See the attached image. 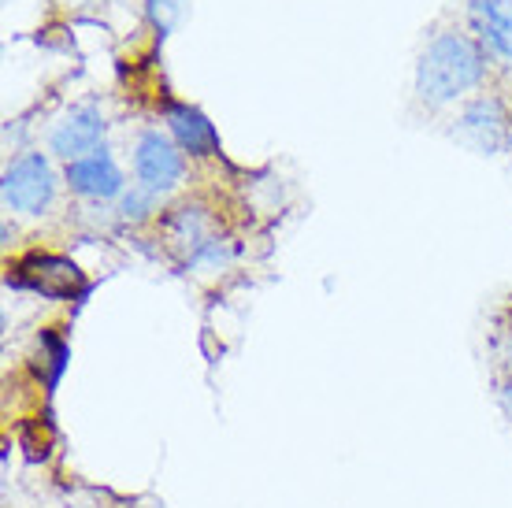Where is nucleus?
<instances>
[{
  "instance_id": "nucleus-8",
  "label": "nucleus",
  "mask_w": 512,
  "mask_h": 508,
  "mask_svg": "<svg viewBox=\"0 0 512 508\" xmlns=\"http://www.w3.org/2000/svg\"><path fill=\"white\" fill-rule=\"evenodd\" d=\"M167 123H171L175 141H179L190 156H216L219 153L216 127H212L197 108H190V104H171V108H167Z\"/></svg>"
},
{
  "instance_id": "nucleus-9",
  "label": "nucleus",
  "mask_w": 512,
  "mask_h": 508,
  "mask_svg": "<svg viewBox=\"0 0 512 508\" xmlns=\"http://www.w3.org/2000/svg\"><path fill=\"white\" fill-rule=\"evenodd\" d=\"M472 23L490 52L512 64V0H472Z\"/></svg>"
},
{
  "instance_id": "nucleus-5",
  "label": "nucleus",
  "mask_w": 512,
  "mask_h": 508,
  "mask_svg": "<svg viewBox=\"0 0 512 508\" xmlns=\"http://www.w3.org/2000/svg\"><path fill=\"white\" fill-rule=\"evenodd\" d=\"M461 138L468 141V145H475L479 153H498L501 145L512 138L509 115H505L501 101L483 97V101L468 104L461 115Z\"/></svg>"
},
{
  "instance_id": "nucleus-1",
  "label": "nucleus",
  "mask_w": 512,
  "mask_h": 508,
  "mask_svg": "<svg viewBox=\"0 0 512 508\" xmlns=\"http://www.w3.org/2000/svg\"><path fill=\"white\" fill-rule=\"evenodd\" d=\"M487 64L475 41L464 34H438L427 52L420 56V71H416V89L427 104H449L461 93L479 86Z\"/></svg>"
},
{
  "instance_id": "nucleus-7",
  "label": "nucleus",
  "mask_w": 512,
  "mask_h": 508,
  "mask_svg": "<svg viewBox=\"0 0 512 508\" xmlns=\"http://www.w3.org/2000/svg\"><path fill=\"white\" fill-rule=\"evenodd\" d=\"M67 182H71V190L75 193H82V197H97V201L123 193V175H119L116 160L104 153V149L82 156V160H75V164H67Z\"/></svg>"
},
{
  "instance_id": "nucleus-2",
  "label": "nucleus",
  "mask_w": 512,
  "mask_h": 508,
  "mask_svg": "<svg viewBox=\"0 0 512 508\" xmlns=\"http://www.w3.org/2000/svg\"><path fill=\"white\" fill-rule=\"evenodd\" d=\"M15 286H26V290L41 293V297H52V301H67L75 293L86 290V275L78 271L75 260L56 253H30L15 264Z\"/></svg>"
},
{
  "instance_id": "nucleus-14",
  "label": "nucleus",
  "mask_w": 512,
  "mask_h": 508,
  "mask_svg": "<svg viewBox=\"0 0 512 508\" xmlns=\"http://www.w3.org/2000/svg\"><path fill=\"white\" fill-rule=\"evenodd\" d=\"M509 149H512V138H509Z\"/></svg>"
},
{
  "instance_id": "nucleus-10",
  "label": "nucleus",
  "mask_w": 512,
  "mask_h": 508,
  "mask_svg": "<svg viewBox=\"0 0 512 508\" xmlns=\"http://www.w3.org/2000/svg\"><path fill=\"white\" fill-rule=\"evenodd\" d=\"M208 227H212V219H208V212L201 204H182V208H175L164 223L171 245H175V249H186L190 260L201 253L208 242H216V238H208Z\"/></svg>"
},
{
  "instance_id": "nucleus-13",
  "label": "nucleus",
  "mask_w": 512,
  "mask_h": 508,
  "mask_svg": "<svg viewBox=\"0 0 512 508\" xmlns=\"http://www.w3.org/2000/svg\"><path fill=\"white\" fill-rule=\"evenodd\" d=\"M505 397H509V405H512V382H509V390H505Z\"/></svg>"
},
{
  "instance_id": "nucleus-4",
  "label": "nucleus",
  "mask_w": 512,
  "mask_h": 508,
  "mask_svg": "<svg viewBox=\"0 0 512 508\" xmlns=\"http://www.w3.org/2000/svg\"><path fill=\"white\" fill-rule=\"evenodd\" d=\"M134 167H138V178L145 190L164 193L171 190L182 178V156L179 149L164 138V134H145L138 141V153H134Z\"/></svg>"
},
{
  "instance_id": "nucleus-6",
  "label": "nucleus",
  "mask_w": 512,
  "mask_h": 508,
  "mask_svg": "<svg viewBox=\"0 0 512 508\" xmlns=\"http://www.w3.org/2000/svg\"><path fill=\"white\" fill-rule=\"evenodd\" d=\"M101 138H104L101 112H93V108H75L60 127L52 130V153L75 164V160H82V156L97 153Z\"/></svg>"
},
{
  "instance_id": "nucleus-11",
  "label": "nucleus",
  "mask_w": 512,
  "mask_h": 508,
  "mask_svg": "<svg viewBox=\"0 0 512 508\" xmlns=\"http://www.w3.org/2000/svg\"><path fill=\"white\" fill-rule=\"evenodd\" d=\"M182 12H186V0H149V19H153V26L160 34L175 30Z\"/></svg>"
},
{
  "instance_id": "nucleus-3",
  "label": "nucleus",
  "mask_w": 512,
  "mask_h": 508,
  "mask_svg": "<svg viewBox=\"0 0 512 508\" xmlns=\"http://www.w3.org/2000/svg\"><path fill=\"white\" fill-rule=\"evenodd\" d=\"M52 193H56V175H52L49 160L41 153L23 156V160L4 175V204L15 208V212L41 216L52 204Z\"/></svg>"
},
{
  "instance_id": "nucleus-12",
  "label": "nucleus",
  "mask_w": 512,
  "mask_h": 508,
  "mask_svg": "<svg viewBox=\"0 0 512 508\" xmlns=\"http://www.w3.org/2000/svg\"><path fill=\"white\" fill-rule=\"evenodd\" d=\"M153 204H156L153 190H130L127 197H123V216H127V219H145L149 212H153Z\"/></svg>"
}]
</instances>
